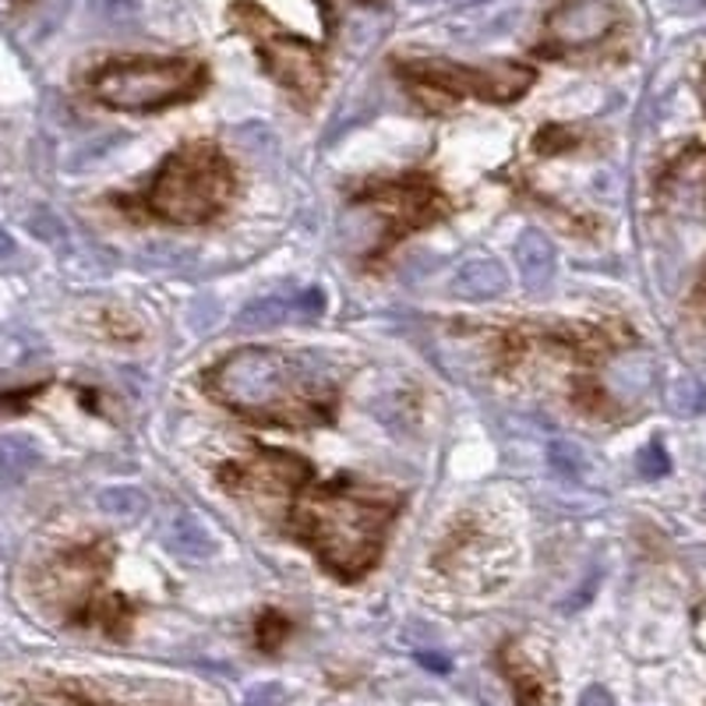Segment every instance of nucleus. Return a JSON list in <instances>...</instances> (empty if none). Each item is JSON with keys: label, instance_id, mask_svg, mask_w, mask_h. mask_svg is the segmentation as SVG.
Here are the masks:
<instances>
[{"label": "nucleus", "instance_id": "obj_1", "mask_svg": "<svg viewBox=\"0 0 706 706\" xmlns=\"http://www.w3.org/2000/svg\"><path fill=\"white\" fill-rule=\"evenodd\" d=\"M209 389L237 413L265 424H315L332 418L329 379L318 361L268 346L237 350L209 371Z\"/></svg>", "mask_w": 706, "mask_h": 706}, {"label": "nucleus", "instance_id": "obj_2", "mask_svg": "<svg viewBox=\"0 0 706 706\" xmlns=\"http://www.w3.org/2000/svg\"><path fill=\"white\" fill-rule=\"evenodd\" d=\"M392 512H396V494L350 484L315 488L290 512V533L301 537L336 576L357 579L375 566Z\"/></svg>", "mask_w": 706, "mask_h": 706}, {"label": "nucleus", "instance_id": "obj_3", "mask_svg": "<svg viewBox=\"0 0 706 706\" xmlns=\"http://www.w3.org/2000/svg\"><path fill=\"white\" fill-rule=\"evenodd\" d=\"M209 71L195 57H114L89 75V96L120 114H153L195 99Z\"/></svg>", "mask_w": 706, "mask_h": 706}, {"label": "nucleus", "instance_id": "obj_4", "mask_svg": "<svg viewBox=\"0 0 706 706\" xmlns=\"http://www.w3.org/2000/svg\"><path fill=\"white\" fill-rule=\"evenodd\" d=\"M234 192L231 163L213 145H184L174 156H166L153 180L149 213L170 223H205L213 219Z\"/></svg>", "mask_w": 706, "mask_h": 706}, {"label": "nucleus", "instance_id": "obj_5", "mask_svg": "<svg viewBox=\"0 0 706 706\" xmlns=\"http://www.w3.org/2000/svg\"><path fill=\"white\" fill-rule=\"evenodd\" d=\"M231 22L244 36L255 39L265 71L273 75L301 107L318 99L325 86V65L315 43H307L297 32H286L273 14L252 4V0H241V4L231 8Z\"/></svg>", "mask_w": 706, "mask_h": 706}, {"label": "nucleus", "instance_id": "obj_6", "mask_svg": "<svg viewBox=\"0 0 706 706\" xmlns=\"http://www.w3.org/2000/svg\"><path fill=\"white\" fill-rule=\"evenodd\" d=\"M396 75L410 81L418 92H445V96H477L491 102H512L533 86V68L516 60H494L488 68H467L439 57L396 60Z\"/></svg>", "mask_w": 706, "mask_h": 706}, {"label": "nucleus", "instance_id": "obj_7", "mask_svg": "<svg viewBox=\"0 0 706 706\" xmlns=\"http://www.w3.org/2000/svg\"><path fill=\"white\" fill-rule=\"evenodd\" d=\"M618 26V8L608 0H566L545 18V53H576L600 39H608Z\"/></svg>", "mask_w": 706, "mask_h": 706}, {"label": "nucleus", "instance_id": "obj_8", "mask_svg": "<svg viewBox=\"0 0 706 706\" xmlns=\"http://www.w3.org/2000/svg\"><path fill=\"white\" fill-rule=\"evenodd\" d=\"M657 198L675 216H706V145H689L668 163V170L657 180Z\"/></svg>", "mask_w": 706, "mask_h": 706}, {"label": "nucleus", "instance_id": "obj_9", "mask_svg": "<svg viewBox=\"0 0 706 706\" xmlns=\"http://www.w3.org/2000/svg\"><path fill=\"white\" fill-rule=\"evenodd\" d=\"M219 477L231 488H265V491H286V488H297L304 477H307V467L297 460V455L290 452H276V449H262L255 452L252 460L244 463H231L223 467Z\"/></svg>", "mask_w": 706, "mask_h": 706}, {"label": "nucleus", "instance_id": "obj_10", "mask_svg": "<svg viewBox=\"0 0 706 706\" xmlns=\"http://www.w3.org/2000/svg\"><path fill=\"white\" fill-rule=\"evenodd\" d=\"M516 268L519 276H523L527 290H545L555 280V268H558V252L548 234L541 231H527L519 234L516 241Z\"/></svg>", "mask_w": 706, "mask_h": 706}, {"label": "nucleus", "instance_id": "obj_11", "mask_svg": "<svg viewBox=\"0 0 706 706\" xmlns=\"http://www.w3.org/2000/svg\"><path fill=\"white\" fill-rule=\"evenodd\" d=\"M509 290V273L502 262L494 258H470L460 265V273L452 276V294H460L467 301H488Z\"/></svg>", "mask_w": 706, "mask_h": 706}, {"label": "nucleus", "instance_id": "obj_12", "mask_svg": "<svg viewBox=\"0 0 706 706\" xmlns=\"http://www.w3.org/2000/svg\"><path fill=\"white\" fill-rule=\"evenodd\" d=\"M166 548L184 555V558H209L213 555V533L202 527V519L192 512H180L170 519V527H166Z\"/></svg>", "mask_w": 706, "mask_h": 706}, {"label": "nucleus", "instance_id": "obj_13", "mask_svg": "<svg viewBox=\"0 0 706 706\" xmlns=\"http://www.w3.org/2000/svg\"><path fill=\"white\" fill-rule=\"evenodd\" d=\"M39 463V449L22 434H0V488L22 484Z\"/></svg>", "mask_w": 706, "mask_h": 706}, {"label": "nucleus", "instance_id": "obj_14", "mask_svg": "<svg viewBox=\"0 0 706 706\" xmlns=\"http://www.w3.org/2000/svg\"><path fill=\"white\" fill-rule=\"evenodd\" d=\"M502 668H506V675H509V682H512L519 706H545V682H541V675H537V671L530 668V664L523 660V654L509 647V650L502 654Z\"/></svg>", "mask_w": 706, "mask_h": 706}, {"label": "nucleus", "instance_id": "obj_15", "mask_svg": "<svg viewBox=\"0 0 706 706\" xmlns=\"http://www.w3.org/2000/svg\"><path fill=\"white\" fill-rule=\"evenodd\" d=\"M290 311H297L294 304H286L280 297H265V301H255L247 304L241 315H237V329L241 332H262V329H276L290 318Z\"/></svg>", "mask_w": 706, "mask_h": 706}, {"label": "nucleus", "instance_id": "obj_16", "mask_svg": "<svg viewBox=\"0 0 706 706\" xmlns=\"http://www.w3.org/2000/svg\"><path fill=\"white\" fill-rule=\"evenodd\" d=\"M99 509L107 516H120V519H138L149 512V498H145L138 488L120 484V488H107L99 491Z\"/></svg>", "mask_w": 706, "mask_h": 706}, {"label": "nucleus", "instance_id": "obj_17", "mask_svg": "<svg viewBox=\"0 0 706 706\" xmlns=\"http://www.w3.org/2000/svg\"><path fill=\"white\" fill-rule=\"evenodd\" d=\"M668 403L678 418H699V413H706V385L693 375H685L668 389Z\"/></svg>", "mask_w": 706, "mask_h": 706}, {"label": "nucleus", "instance_id": "obj_18", "mask_svg": "<svg viewBox=\"0 0 706 706\" xmlns=\"http://www.w3.org/2000/svg\"><path fill=\"white\" fill-rule=\"evenodd\" d=\"M548 460H551V470H555V473H562L566 481H576V477L584 473V467H587V455H584V449H579L576 442H566V439L551 442V449H548Z\"/></svg>", "mask_w": 706, "mask_h": 706}, {"label": "nucleus", "instance_id": "obj_19", "mask_svg": "<svg viewBox=\"0 0 706 706\" xmlns=\"http://www.w3.org/2000/svg\"><path fill=\"white\" fill-rule=\"evenodd\" d=\"M636 470H639V477H647V481H657V477L668 473L671 470V460H668V452H664V445L650 442L647 449H643L636 455Z\"/></svg>", "mask_w": 706, "mask_h": 706}, {"label": "nucleus", "instance_id": "obj_20", "mask_svg": "<svg viewBox=\"0 0 706 706\" xmlns=\"http://www.w3.org/2000/svg\"><path fill=\"white\" fill-rule=\"evenodd\" d=\"M286 703V689L280 682H262V685H252L244 696V706H283Z\"/></svg>", "mask_w": 706, "mask_h": 706}, {"label": "nucleus", "instance_id": "obj_21", "mask_svg": "<svg viewBox=\"0 0 706 706\" xmlns=\"http://www.w3.org/2000/svg\"><path fill=\"white\" fill-rule=\"evenodd\" d=\"M283 636H286V621H283L280 615L268 611V615L258 621V643H262L265 650H276Z\"/></svg>", "mask_w": 706, "mask_h": 706}, {"label": "nucleus", "instance_id": "obj_22", "mask_svg": "<svg viewBox=\"0 0 706 706\" xmlns=\"http://www.w3.org/2000/svg\"><path fill=\"white\" fill-rule=\"evenodd\" d=\"M322 304H325V297H322V290H318V286L304 290V294L294 301V307L301 311V315H318V311H322Z\"/></svg>", "mask_w": 706, "mask_h": 706}, {"label": "nucleus", "instance_id": "obj_23", "mask_svg": "<svg viewBox=\"0 0 706 706\" xmlns=\"http://www.w3.org/2000/svg\"><path fill=\"white\" fill-rule=\"evenodd\" d=\"M579 706H618V703L605 685H590V689H584V696H579Z\"/></svg>", "mask_w": 706, "mask_h": 706}, {"label": "nucleus", "instance_id": "obj_24", "mask_svg": "<svg viewBox=\"0 0 706 706\" xmlns=\"http://www.w3.org/2000/svg\"><path fill=\"white\" fill-rule=\"evenodd\" d=\"M421 664H428L434 671H449V660L442 654H421Z\"/></svg>", "mask_w": 706, "mask_h": 706}, {"label": "nucleus", "instance_id": "obj_25", "mask_svg": "<svg viewBox=\"0 0 706 706\" xmlns=\"http://www.w3.org/2000/svg\"><path fill=\"white\" fill-rule=\"evenodd\" d=\"M14 252V244H11V237L4 234V231H0V255H11Z\"/></svg>", "mask_w": 706, "mask_h": 706}, {"label": "nucleus", "instance_id": "obj_26", "mask_svg": "<svg viewBox=\"0 0 706 706\" xmlns=\"http://www.w3.org/2000/svg\"><path fill=\"white\" fill-rule=\"evenodd\" d=\"M703 102H706V75H703Z\"/></svg>", "mask_w": 706, "mask_h": 706}, {"label": "nucleus", "instance_id": "obj_27", "mask_svg": "<svg viewBox=\"0 0 706 706\" xmlns=\"http://www.w3.org/2000/svg\"><path fill=\"white\" fill-rule=\"evenodd\" d=\"M703 297H706V276H703Z\"/></svg>", "mask_w": 706, "mask_h": 706}]
</instances>
